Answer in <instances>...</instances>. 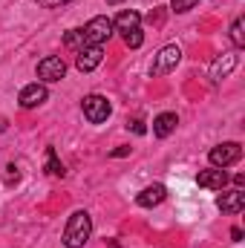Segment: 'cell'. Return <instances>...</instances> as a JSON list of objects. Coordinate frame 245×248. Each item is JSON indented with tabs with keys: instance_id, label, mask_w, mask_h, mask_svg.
I'll list each match as a JSON object with an SVG mask.
<instances>
[{
	"instance_id": "cell-1",
	"label": "cell",
	"mask_w": 245,
	"mask_h": 248,
	"mask_svg": "<svg viewBox=\"0 0 245 248\" xmlns=\"http://www.w3.org/2000/svg\"><path fill=\"white\" fill-rule=\"evenodd\" d=\"M92 237V219L87 211H75L69 219H66V228H63V246L66 248H84Z\"/></svg>"
},
{
	"instance_id": "cell-2",
	"label": "cell",
	"mask_w": 245,
	"mask_h": 248,
	"mask_svg": "<svg viewBox=\"0 0 245 248\" xmlns=\"http://www.w3.org/2000/svg\"><path fill=\"white\" fill-rule=\"evenodd\" d=\"M81 35H84V46H104V44L113 38V20H110L107 15H95V17L81 29Z\"/></svg>"
},
{
	"instance_id": "cell-3",
	"label": "cell",
	"mask_w": 245,
	"mask_h": 248,
	"mask_svg": "<svg viewBox=\"0 0 245 248\" xmlns=\"http://www.w3.org/2000/svg\"><path fill=\"white\" fill-rule=\"evenodd\" d=\"M81 110H84V119H87L90 124H104L107 119H110V113H113V107H110L107 95H98V93L84 95Z\"/></svg>"
},
{
	"instance_id": "cell-4",
	"label": "cell",
	"mask_w": 245,
	"mask_h": 248,
	"mask_svg": "<svg viewBox=\"0 0 245 248\" xmlns=\"http://www.w3.org/2000/svg\"><path fill=\"white\" fill-rule=\"evenodd\" d=\"M208 159H211L214 168H222L225 170V168H231V165H237L243 159V144L240 141H222V144L211 147Z\"/></svg>"
},
{
	"instance_id": "cell-5",
	"label": "cell",
	"mask_w": 245,
	"mask_h": 248,
	"mask_svg": "<svg viewBox=\"0 0 245 248\" xmlns=\"http://www.w3.org/2000/svg\"><path fill=\"white\" fill-rule=\"evenodd\" d=\"M179 61H182V49H179L176 44H168V46H162V49L156 52L150 72H153V75H168V72H173V69L179 66Z\"/></svg>"
},
{
	"instance_id": "cell-6",
	"label": "cell",
	"mask_w": 245,
	"mask_h": 248,
	"mask_svg": "<svg viewBox=\"0 0 245 248\" xmlns=\"http://www.w3.org/2000/svg\"><path fill=\"white\" fill-rule=\"evenodd\" d=\"M66 75V63L61 55H46L44 61H38V81L41 84H55Z\"/></svg>"
},
{
	"instance_id": "cell-7",
	"label": "cell",
	"mask_w": 245,
	"mask_h": 248,
	"mask_svg": "<svg viewBox=\"0 0 245 248\" xmlns=\"http://www.w3.org/2000/svg\"><path fill=\"white\" fill-rule=\"evenodd\" d=\"M46 98H49V90H46V84L35 81V84H26V87L20 90V95H17V104H20L23 110H32V107H41Z\"/></svg>"
},
{
	"instance_id": "cell-8",
	"label": "cell",
	"mask_w": 245,
	"mask_h": 248,
	"mask_svg": "<svg viewBox=\"0 0 245 248\" xmlns=\"http://www.w3.org/2000/svg\"><path fill=\"white\" fill-rule=\"evenodd\" d=\"M101 61H104V49H101V46H81L78 55H75L78 72H92Z\"/></svg>"
},
{
	"instance_id": "cell-9",
	"label": "cell",
	"mask_w": 245,
	"mask_h": 248,
	"mask_svg": "<svg viewBox=\"0 0 245 248\" xmlns=\"http://www.w3.org/2000/svg\"><path fill=\"white\" fill-rule=\"evenodd\" d=\"M237 63H240V55H234V52L219 55L216 61L211 63V81H214V84H219L222 78H228V75L237 69Z\"/></svg>"
},
{
	"instance_id": "cell-10",
	"label": "cell",
	"mask_w": 245,
	"mask_h": 248,
	"mask_svg": "<svg viewBox=\"0 0 245 248\" xmlns=\"http://www.w3.org/2000/svg\"><path fill=\"white\" fill-rule=\"evenodd\" d=\"M196 182H199V187H208V190H222V187L228 185V173H225L222 168H211V170H199V176H196Z\"/></svg>"
},
{
	"instance_id": "cell-11",
	"label": "cell",
	"mask_w": 245,
	"mask_h": 248,
	"mask_svg": "<svg viewBox=\"0 0 245 248\" xmlns=\"http://www.w3.org/2000/svg\"><path fill=\"white\" fill-rule=\"evenodd\" d=\"M216 205H219V211H222V214H240V211L245 208L243 187H237V190H225V193L216 199Z\"/></svg>"
},
{
	"instance_id": "cell-12",
	"label": "cell",
	"mask_w": 245,
	"mask_h": 248,
	"mask_svg": "<svg viewBox=\"0 0 245 248\" xmlns=\"http://www.w3.org/2000/svg\"><path fill=\"white\" fill-rule=\"evenodd\" d=\"M165 196H168V187L156 182V185H147V187H144V190L136 196V202H138L141 208H156V205H162V202H165Z\"/></svg>"
},
{
	"instance_id": "cell-13",
	"label": "cell",
	"mask_w": 245,
	"mask_h": 248,
	"mask_svg": "<svg viewBox=\"0 0 245 248\" xmlns=\"http://www.w3.org/2000/svg\"><path fill=\"white\" fill-rule=\"evenodd\" d=\"M176 124H179V116H176V113H159V116L153 119V136L168 139V136L176 130Z\"/></svg>"
},
{
	"instance_id": "cell-14",
	"label": "cell",
	"mask_w": 245,
	"mask_h": 248,
	"mask_svg": "<svg viewBox=\"0 0 245 248\" xmlns=\"http://www.w3.org/2000/svg\"><path fill=\"white\" fill-rule=\"evenodd\" d=\"M138 23H141V15L136 12V9H124L119 12V17L113 20V29H119V32H130V29H138Z\"/></svg>"
},
{
	"instance_id": "cell-15",
	"label": "cell",
	"mask_w": 245,
	"mask_h": 248,
	"mask_svg": "<svg viewBox=\"0 0 245 248\" xmlns=\"http://www.w3.org/2000/svg\"><path fill=\"white\" fill-rule=\"evenodd\" d=\"M46 173L49 176H63L66 173V168H63V162L58 159L55 147H46Z\"/></svg>"
},
{
	"instance_id": "cell-16",
	"label": "cell",
	"mask_w": 245,
	"mask_h": 248,
	"mask_svg": "<svg viewBox=\"0 0 245 248\" xmlns=\"http://www.w3.org/2000/svg\"><path fill=\"white\" fill-rule=\"evenodd\" d=\"M231 44H234L237 49H243V46H245V35H243V17H237V20L231 23Z\"/></svg>"
},
{
	"instance_id": "cell-17",
	"label": "cell",
	"mask_w": 245,
	"mask_h": 248,
	"mask_svg": "<svg viewBox=\"0 0 245 248\" xmlns=\"http://www.w3.org/2000/svg\"><path fill=\"white\" fill-rule=\"evenodd\" d=\"M63 44H66L69 49H81V46H84V35H81V29H69V32L63 35Z\"/></svg>"
},
{
	"instance_id": "cell-18",
	"label": "cell",
	"mask_w": 245,
	"mask_h": 248,
	"mask_svg": "<svg viewBox=\"0 0 245 248\" xmlns=\"http://www.w3.org/2000/svg\"><path fill=\"white\" fill-rule=\"evenodd\" d=\"M124 44H127L130 49H138V46L144 44V32H141V29H130V32H124Z\"/></svg>"
},
{
	"instance_id": "cell-19",
	"label": "cell",
	"mask_w": 245,
	"mask_h": 248,
	"mask_svg": "<svg viewBox=\"0 0 245 248\" xmlns=\"http://www.w3.org/2000/svg\"><path fill=\"white\" fill-rule=\"evenodd\" d=\"M193 6H199V0H170V9H173L176 15H182V12H190Z\"/></svg>"
},
{
	"instance_id": "cell-20",
	"label": "cell",
	"mask_w": 245,
	"mask_h": 248,
	"mask_svg": "<svg viewBox=\"0 0 245 248\" xmlns=\"http://www.w3.org/2000/svg\"><path fill=\"white\" fill-rule=\"evenodd\" d=\"M44 9H58V6H66V3H72V0H38Z\"/></svg>"
},
{
	"instance_id": "cell-21",
	"label": "cell",
	"mask_w": 245,
	"mask_h": 248,
	"mask_svg": "<svg viewBox=\"0 0 245 248\" xmlns=\"http://www.w3.org/2000/svg\"><path fill=\"white\" fill-rule=\"evenodd\" d=\"M127 153H130V147H127V144H122V147H116L110 156H113V159H122V156H127Z\"/></svg>"
},
{
	"instance_id": "cell-22",
	"label": "cell",
	"mask_w": 245,
	"mask_h": 248,
	"mask_svg": "<svg viewBox=\"0 0 245 248\" xmlns=\"http://www.w3.org/2000/svg\"><path fill=\"white\" fill-rule=\"evenodd\" d=\"M231 240L240 243V240H243V228H231Z\"/></svg>"
},
{
	"instance_id": "cell-23",
	"label": "cell",
	"mask_w": 245,
	"mask_h": 248,
	"mask_svg": "<svg viewBox=\"0 0 245 248\" xmlns=\"http://www.w3.org/2000/svg\"><path fill=\"white\" fill-rule=\"evenodd\" d=\"M133 133H138V136H141V133H144V124H141V122H133Z\"/></svg>"
},
{
	"instance_id": "cell-24",
	"label": "cell",
	"mask_w": 245,
	"mask_h": 248,
	"mask_svg": "<svg viewBox=\"0 0 245 248\" xmlns=\"http://www.w3.org/2000/svg\"><path fill=\"white\" fill-rule=\"evenodd\" d=\"M234 185H237V187L245 185V176H243V173H237V176H234Z\"/></svg>"
},
{
	"instance_id": "cell-25",
	"label": "cell",
	"mask_w": 245,
	"mask_h": 248,
	"mask_svg": "<svg viewBox=\"0 0 245 248\" xmlns=\"http://www.w3.org/2000/svg\"><path fill=\"white\" fill-rule=\"evenodd\" d=\"M119 3H124V0H107V6H119Z\"/></svg>"
},
{
	"instance_id": "cell-26",
	"label": "cell",
	"mask_w": 245,
	"mask_h": 248,
	"mask_svg": "<svg viewBox=\"0 0 245 248\" xmlns=\"http://www.w3.org/2000/svg\"><path fill=\"white\" fill-rule=\"evenodd\" d=\"M3 130H6V119H3V116H0V133H3Z\"/></svg>"
}]
</instances>
